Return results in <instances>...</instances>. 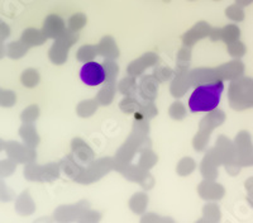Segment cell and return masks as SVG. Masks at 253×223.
I'll return each instance as SVG.
<instances>
[{"mask_svg": "<svg viewBox=\"0 0 253 223\" xmlns=\"http://www.w3.org/2000/svg\"><path fill=\"white\" fill-rule=\"evenodd\" d=\"M224 91V83L220 80L213 84H205L195 88L189 99V108L194 113H205L218 108L221 94Z\"/></svg>", "mask_w": 253, "mask_h": 223, "instance_id": "obj_1", "label": "cell"}, {"mask_svg": "<svg viewBox=\"0 0 253 223\" xmlns=\"http://www.w3.org/2000/svg\"><path fill=\"white\" fill-rule=\"evenodd\" d=\"M105 78H107L105 70L98 62L90 61V62H86V64L81 67V81H83L84 84L89 85V87H98V85H101L105 81Z\"/></svg>", "mask_w": 253, "mask_h": 223, "instance_id": "obj_2", "label": "cell"}]
</instances>
